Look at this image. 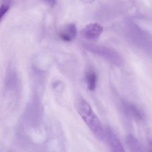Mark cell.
I'll return each instance as SVG.
<instances>
[{
	"mask_svg": "<svg viewBox=\"0 0 152 152\" xmlns=\"http://www.w3.org/2000/svg\"><path fill=\"white\" fill-rule=\"evenodd\" d=\"M78 113L93 134L101 141L105 139L104 130L100 120L94 113L89 104L81 97L78 98L75 102Z\"/></svg>",
	"mask_w": 152,
	"mask_h": 152,
	"instance_id": "1",
	"label": "cell"
},
{
	"mask_svg": "<svg viewBox=\"0 0 152 152\" xmlns=\"http://www.w3.org/2000/svg\"><path fill=\"white\" fill-rule=\"evenodd\" d=\"M84 48L88 51L102 57L116 66H121L122 65V58L120 54L113 49L104 46L90 44H86Z\"/></svg>",
	"mask_w": 152,
	"mask_h": 152,
	"instance_id": "2",
	"label": "cell"
},
{
	"mask_svg": "<svg viewBox=\"0 0 152 152\" xmlns=\"http://www.w3.org/2000/svg\"><path fill=\"white\" fill-rule=\"evenodd\" d=\"M105 138L113 152H124V148L119 138L109 127H107L104 130Z\"/></svg>",
	"mask_w": 152,
	"mask_h": 152,
	"instance_id": "3",
	"label": "cell"
},
{
	"mask_svg": "<svg viewBox=\"0 0 152 152\" xmlns=\"http://www.w3.org/2000/svg\"><path fill=\"white\" fill-rule=\"evenodd\" d=\"M103 31V27L100 25L91 23L85 26L82 31V34L87 39L95 40L98 39Z\"/></svg>",
	"mask_w": 152,
	"mask_h": 152,
	"instance_id": "4",
	"label": "cell"
},
{
	"mask_svg": "<svg viewBox=\"0 0 152 152\" xmlns=\"http://www.w3.org/2000/svg\"><path fill=\"white\" fill-rule=\"evenodd\" d=\"M122 107L124 113L128 116L137 121H142L144 119V113L135 105L123 101Z\"/></svg>",
	"mask_w": 152,
	"mask_h": 152,
	"instance_id": "5",
	"label": "cell"
},
{
	"mask_svg": "<svg viewBox=\"0 0 152 152\" xmlns=\"http://www.w3.org/2000/svg\"><path fill=\"white\" fill-rule=\"evenodd\" d=\"M125 144L127 148L131 152L143 151V148L138 140L131 134H129L125 138Z\"/></svg>",
	"mask_w": 152,
	"mask_h": 152,
	"instance_id": "6",
	"label": "cell"
},
{
	"mask_svg": "<svg viewBox=\"0 0 152 152\" xmlns=\"http://www.w3.org/2000/svg\"><path fill=\"white\" fill-rule=\"evenodd\" d=\"M77 34L76 26L73 23L67 25L64 28L60 34V37L63 40L70 42L73 40Z\"/></svg>",
	"mask_w": 152,
	"mask_h": 152,
	"instance_id": "7",
	"label": "cell"
},
{
	"mask_svg": "<svg viewBox=\"0 0 152 152\" xmlns=\"http://www.w3.org/2000/svg\"><path fill=\"white\" fill-rule=\"evenodd\" d=\"M86 80L88 88L91 91H94L96 87L97 75L95 72L89 71L86 73Z\"/></svg>",
	"mask_w": 152,
	"mask_h": 152,
	"instance_id": "8",
	"label": "cell"
},
{
	"mask_svg": "<svg viewBox=\"0 0 152 152\" xmlns=\"http://www.w3.org/2000/svg\"><path fill=\"white\" fill-rule=\"evenodd\" d=\"M10 8V6L7 4H4L0 7V22L3 16L9 11Z\"/></svg>",
	"mask_w": 152,
	"mask_h": 152,
	"instance_id": "9",
	"label": "cell"
},
{
	"mask_svg": "<svg viewBox=\"0 0 152 152\" xmlns=\"http://www.w3.org/2000/svg\"><path fill=\"white\" fill-rule=\"evenodd\" d=\"M43 1L51 7H54L56 4V0H43Z\"/></svg>",
	"mask_w": 152,
	"mask_h": 152,
	"instance_id": "10",
	"label": "cell"
}]
</instances>
